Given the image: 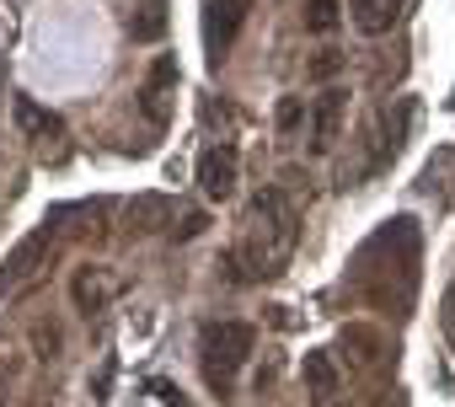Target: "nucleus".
<instances>
[{
	"instance_id": "5",
	"label": "nucleus",
	"mask_w": 455,
	"mask_h": 407,
	"mask_svg": "<svg viewBox=\"0 0 455 407\" xmlns=\"http://www.w3.org/2000/svg\"><path fill=\"white\" fill-rule=\"evenodd\" d=\"M236 182H242V156L231 150V145H209L204 156H198V188H204V198H231L236 193Z\"/></svg>"
},
{
	"instance_id": "7",
	"label": "nucleus",
	"mask_w": 455,
	"mask_h": 407,
	"mask_svg": "<svg viewBox=\"0 0 455 407\" xmlns=\"http://www.w3.org/2000/svg\"><path fill=\"white\" fill-rule=\"evenodd\" d=\"M118 295V274L113 268H102V263H86V268H76V279H70V300H76V311H102L108 300Z\"/></svg>"
},
{
	"instance_id": "9",
	"label": "nucleus",
	"mask_w": 455,
	"mask_h": 407,
	"mask_svg": "<svg viewBox=\"0 0 455 407\" xmlns=\"http://www.w3.org/2000/svg\"><path fill=\"white\" fill-rule=\"evenodd\" d=\"M348 17H354V28H359L364 38H380V33L396 28L402 0H348Z\"/></svg>"
},
{
	"instance_id": "13",
	"label": "nucleus",
	"mask_w": 455,
	"mask_h": 407,
	"mask_svg": "<svg viewBox=\"0 0 455 407\" xmlns=\"http://www.w3.org/2000/svg\"><path fill=\"white\" fill-rule=\"evenodd\" d=\"M338 22H343L338 0H306V33H332Z\"/></svg>"
},
{
	"instance_id": "1",
	"label": "nucleus",
	"mask_w": 455,
	"mask_h": 407,
	"mask_svg": "<svg viewBox=\"0 0 455 407\" xmlns=\"http://www.w3.org/2000/svg\"><path fill=\"white\" fill-rule=\"evenodd\" d=\"M295 242H300V215H295V204H290L279 188H263V193L252 198V220H247V236H242V258H247L252 279L284 274Z\"/></svg>"
},
{
	"instance_id": "16",
	"label": "nucleus",
	"mask_w": 455,
	"mask_h": 407,
	"mask_svg": "<svg viewBox=\"0 0 455 407\" xmlns=\"http://www.w3.org/2000/svg\"><path fill=\"white\" fill-rule=\"evenodd\" d=\"M338 70H343V54H332V49L316 54V65H311V76H338Z\"/></svg>"
},
{
	"instance_id": "2",
	"label": "nucleus",
	"mask_w": 455,
	"mask_h": 407,
	"mask_svg": "<svg viewBox=\"0 0 455 407\" xmlns=\"http://www.w3.org/2000/svg\"><path fill=\"white\" fill-rule=\"evenodd\" d=\"M258 332L247 322H209L198 332V359H204V380L214 391H231V380L242 375V364L252 359Z\"/></svg>"
},
{
	"instance_id": "11",
	"label": "nucleus",
	"mask_w": 455,
	"mask_h": 407,
	"mask_svg": "<svg viewBox=\"0 0 455 407\" xmlns=\"http://www.w3.org/2000/svg\"><path fill=\"white\" fill-rule=\"evenodd\" d=\"M306 386H311L316 402H332V396H338V370H332V359H327L322 348L306 354Z\"/></svg>"
},
{
	"instance_id": "8",
	"label": "nucleus",
	"mask_w": 455,
	"mask_h": 407,
	"mask_svg": "<svg viewBox=\"0 0 455 407\" xmlns=\"http://www.w3.org/2000/svg\"><path fill=\"white\" fill-rule=\"evenodd\" d=\"M172 86H177V60H172V54H161V60L150 65L145 92H140V108H145V118H150V124H166V113H172Z\"/></svg>"
},
{
	"instance_id": "6",
	"label": "nucleus",
	"mask_w": 455,
	"mask_h": 407,
	"mask_svg": "<svg viewBox=\"0 0 455 407\" xmlns=\"http://www.w3.org/2000/svg\"><path fill=\"white\" fill-rule=\"evenodd\" d=\"M343 108H348V92H338V86H327L316 102H311V150L316 156H327L332 145H338V129H343Z\"/></svg>"
},
{
	"instance_id": "3",
	"label": "nucleus",
	"mask_w": 455,
	"mask_h": 407,
	"mask_svg": "<svg viewBox=\"0 0 455 407\" xmlns=\"http://www.w3.org/2000/svg\"><path fill=\"white\" fill-rule=\"evenodd\" d=\"M49 252H54V226L44 220L33 236H22V242L6 252V263H0V290H6V295H22V290L49 268Z\"/></svg>"
},
{
	"instance_id": "14",
	"label": "nucleus",
	"mask_w": 455,
	"mask_h": 407,
	"mask_svg": "<svg viewBox=\"0 0 455 407\" xmlns=\"http://www.w3.org/2000/svg\"><path fill=\"white\" fill-rule=\"evenodd\" d=\"M300 118H306V102H300V97H284V102H279V129H284V134H295V129H300Z\"/></svg>"
},
{
	"instance_id": "4",
	"label": "nucleus",
	"mask_w": 455,
	"mask_h": 407,
	"mask_svg": "<svg viewBox=\"0 0 455 407\" xmlns=\"http://www.w3.org/2000/svg\"><path fill=\"white\" fill-rule=\"evenodd\" d=\"M247 12H252V0H204V49H209V65H220L225 54H231V44L247 28Z\"/></svg>"
},
{
	"instance_id": "15",
	"label": "nucleus",
	"mask_w": 455,
	"mask_h": 407,
	"mask_svg": "<svg viewBox=\"0 0 455 407\" xmlns=\"http://www.w3.org/2000/svg\"><path fill=\"white\" fill-rule=\"evenodd\" d=\"M204 226H209V215H204V210H188V215H182V226H172V231H177V242H193Z\"/></svg>"
},
{
	"instance_id": "17",
	"label": "nucleus",
	"mask_w": 455,
	"mask_h": 407,
	"mask_svg": "<svg viewBox=\"0 0 455 407\" xmlns=\"http://www.w3.org/2000/svg\"><path fill=\"white\" fill-rule=\"evenodd\" d=\"M150 391L161 396V407H188V402H182V391H177V386H166V380H156Z\"/></svg>"
},
{
	"instance_id": "12",
	"label": "nucleus",
	"mask_w": 455,
	"mask_h": 407,
	"mask_svg": "<svg viewBox=\"0 0 455 407\" xmlns=\"http://www.w3.org/2000/svg\"><path fill=\"white\" fill-rule=\"evenodd\" d=\"M129 33H134V44H156V38L166 33V6H161V0L140 6V17L129 22Z\"/></svg>"
},
{
	"instance_id": "10",
	"label": "nucleus",
	"mask_w": 455,
	"mask_h": 407,
	"mask_svg": "<svg viewBox=\"0 0 455 407\" xmlns=\"http://www.w3.org/2000/svg\"><path fill=\"white\" fill-rule=\"evenodd\" d=\"M12 113H17V129H22L28 140H44V145H49V140H60V134H65V124H60V113H49V108H38L33 97H17V108H12Z\"/></svg>"
}]
</instances>
